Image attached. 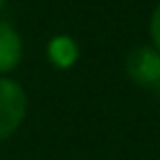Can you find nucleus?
Returning <instances> with one entry per match:
<instances>
[{
  "instance_id": "obj_1",
  "label": "nucleus",
  "mask_w": 160,
  "mask_h": 160,
  "mask_svg": "<svg viewBox=\"0 0 160 160\" xmlns=\"http://www.w3.org/2000/svg\"><path fill=\"white\" fill-rule=\"evenodd\" d=\"M26 115V94L19 82L0 78V141L12 137Z\"/></svg>"
},
{
  "instance_id": "obj_2",
  "label": "nucleus",
  "mask_w": 160,
  "mask_h": 160,
  "mask_svg": "<svg viewBox=\"0 0 160 160\" xmlns=\"http://www.w3.org/2000/svg\"><path fill=\"white\" fill-rule=\"evenodd\" d=\"M127 75L137 85H158L160 82V52L153 47H137L127 57Z\"/></svg>"
},
{
  "instance_id": "obj_3",
  "label": "nucleus",
  "mask_w": 160,
  "mask_h": 160,
  "mask_svg": "<svg viewBox=\"0 0 160 160\" xmlns=\"http://www.w3.org/2000/svg\"><path fill=\"white\" fill-rule=\"evenodd\" d=\"M21 61V38L10 24L0 21V73L17 68Z\"/></svg>"
},
{
  "instance_id": "obj_4",
  "label": "nucleus",
  "mask_w": 160,
  "mask_h": 160,
  "mask_svg": "<svg viewBox=\"0 0 160 160\" xmlns=\"http://www.w3.org/2000/svg\"><path fill=\"white\" fill-rule=\"evenodd\" d=\"M78 57V47L73 45L71 38H54L50 45V59L57 66H71Z\"/></svg>"
},
{
  "instance_id": "obj_5",
  "label": "nucleus",
  "mask_w": 160,
  "mask_h": 160,
  "mask_svg": "<svg viewBox=\"0 0 160 160\" xmlns=\"http://www.w3.org/2000/svg\"><path fill=\"white\" fill-rule=\"evenodd\" d=\"M151 38H153V45H155V50L160 52V5L155 7L153 17H151Z\"/></svg>"
},
{
  "instance_id": "obj_6",
  "label": "nucleus",
  "mask_w": 160,
  "mask_h": 160,
  "mask_svg": "<svg viewBox=\"0 0 160 160\" xmlns=\"http://www.w3.org/2000/svg\"><path fill=\"white\" fill-rule=\"evenodd\" d=\"M2 5H5V0H0V10H2Z\"/></svg>"
},
{
  "instance_id": "obj_7",
  "label": "nucleus",
  "mask_w": 160,
  "mask_h": 160,
  "mask_svg": "<svg viewBox=\"0 0 160 160\" xmlns=\"http://www.w3.org/2000/svg\"><path fill=\"white\" fill-rule=\"evenodd\" d=\"M158 85H160V82H158Z\"/></svg>"
}]
</instances>
